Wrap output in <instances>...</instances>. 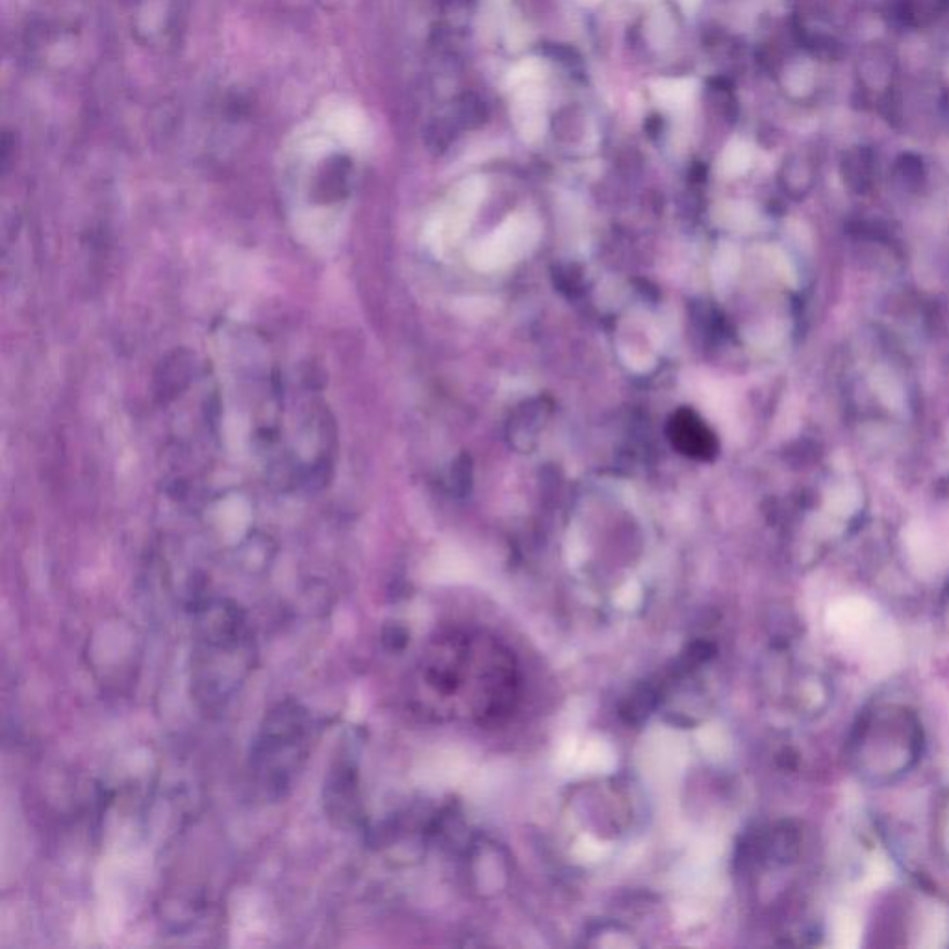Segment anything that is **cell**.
Masks as SVG:
<instances>
[{
  "instance_id": "cell-1",
  "label": "cell",
  "mask_w": 949,
  "mask_h": 949,
  "mask_svg": "<svg viewBox=\"0 0 949 949\" xmlns=\"http://www.w3.org/2000/svg\"><path fill=\"white\" fill-rule=\"evenodd\" d=\"M254 636L243 608L208 601L197 610L191 651V688L206 712L225 709L253 670Z\"/></svg>"
},
{
  "instance_id": "cell-2",
  "label": "cell",
  "mask_w": 949,
  "mask_h": 949,
  "mask_svg": "<svg viewBox=\"0 0 949 949\" xmlns=\"http://www.w3.org/2000/svg\"><path fill=\"white\" fill-rule=\"evenodd\" d=\"M314 744V720L301 703L286 699L269 710L251 749V770L269 799L286 798Z\"/></svg>"
},
{
  "instance_id": "cell-3",
  "label": "cell",
  "mask_w": 949,
  "mask_h": 949,
  "mask_svg": "<svg viewBox=\"0 0 949 949\" xmlns=\"http://www.w3.org/2000/svg\"><path fill=\"white\" fill-rule=\"evenodd\" d=\"M922 746V725L916 714L907 707L881 705L857 725L851 759L864 779L888 783L911 768Z\"/></svg>"
},
{
  "instance_id": "cell-4",
  "label": "cell",
  "mask_w": 949,
  "mask_h": 949,
  "mask_svg": "<svg viewBox=\"0 0 949 949\" xmlns=\"http://www.w3.org/2000/svg\"><path fill=\"white\" fill-rule=\"evenodd\" d=\"M538 236V228L529 217H512L495 232L494 238L479 243L471 251L473 266L490 271L505 266L525 253Z\"/></svg>"
},
{
  "instance_id": "cell-5",
  "label": "cell",
  "mask_w": 949,
  "mask_h": 949,
  "mask_svg": "<svg viewBox=\"0 0 949 949\" xmlns=\"http://www.w3.org/2000/svg\"><path fill=\"white\" fill-rule=\"evenodd\" d=\"M514 121L521 138L527 141L540 140L544 136L547 119L544 112V95L536 84L521 86L514 101Z\"/></svg>"
},
{
  "instance_id": "cell-6",
  "label": "cell",
  "mask_w": 949,
  "mask_h": 949,
  "mask_svg": "<svg viewBox=\"0 0 949 949\" xmlns=\"http://www.w3.org/2000/svg\"><path fill=\"white\" fill-rule=\"evenodd\" d=\"M671 440L684 455L709 458L714 455L716 443L707 427L692 414L679 412L671 421Z\"/></svg>"
},
{
  "instance_id": "cell-7",
  "label": "cell",
  "mask_w": 949,
  "mask_h": 949,
  "mask_svg": "<svg viewBox=\"0 0 949 949\" xmlns=\"http://www.w3.org/2000/svg\"><path fill=\"white\" fill-rule=\"evenodd\" d=\"M349 173L351 164L347 156L330 158L317 177V195L323 203H332L345 197L349 191Z\"/></svg>"
},
{
  "instance_id": "cell-8",
  "label": "cell",
  "mask_w": 949,
  "mask_h": 949,
  "mask_svg": "<svg viewBox=\"0 0 949 949\" xmlns=\"http://www.w3.org/2000/svg\"><path fill=\"white\" fill-rule=\"evenodd\" d=\"M697 82L694 78H664L653 84V97L666 110H683L694 101Z\"/></svg>"
},
{
  "instance_id": "cell-9",
  "label": "cell",
  "mask_w": 949,
  "mask_h": 949,
  "mask_svg": "<svg viewBox=\"0 0 949 949\" xmlns=\"http://www.w3.org/2000/svg\"><path fill=\"white\" fill-rule=\"evenodd\" d=\"M751 162V149L742 141H734L723 152L722 167L727 175H740Z\"/></svg>"
},
{
  "instance_id": "cell-10",
  "label": "cell",
  "mask_w": 949,
  "mask_h": 949,
  "mask_svg": "<svg viewBox=\"0 0 949 949\" xmlns=\"http://www.w3.org/2000/svg\"><path fill=\"white\" fill-rule=\"evenodd\" d=\"M542 76H544V64L538 62L536 58H529L510 71L508 84L521 88L527 84H536V80H540Z\"/></svg>"
},
{
  "instance_id": "cell-11",
  "label": "cell",
  "mask_w": 949,
  "mask_h": 949,
  "mask_svg": "<svg viewBox=\"0 0 949 949\" xmlns=\"http://www.w3.org/2000/svg\"><path fill=\"white\" fill-rule=\"evenodd\" d=\"M583 2H595V0H583Z\"/></svg>"
}]
</instances>
